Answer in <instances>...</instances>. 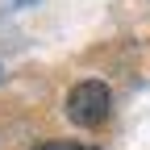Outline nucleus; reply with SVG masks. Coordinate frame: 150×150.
<instances>
[{"instance_id": "nucleus-1", "label": "nucleus", "mask_w": 150, "mask_h": 150, "mask_svg": "<svg viewBox=\"0 0 150 150\" xmlns=\"http://www.w3.org/2000/svg\"><path fill=\"white\" fill-rule=\"evenodd\" d=\"M108 104H112V96H108V88L100 79H83V83H75L67 92V117L75 125H83V129H96L108 117Z\"/></svg>"}, {"instance_id": "nucleus-2", "label": "nucleus", "mask_w": 150, "mask_h": 150, "mask_svg": "<svg viewBox=\"0 0 150 150\" xmlns=\"http://www.w3.org/2000/svg\"><path fill=\"white\" fill-rule=\"evenodd\" d=\"M38 150H75V146H67V142H46V146H38Z\"/></svg>"}, {"instance_id": "nucleus-3", "label": "nucleus", "mask_w": 150, "mask_h": 150, "mask_svg": "<svg viewBox=\"0 0 150 150\" xmlns=\"http://www.w3.org/2000/svg\"><path fill=\"white\" fill-rule=\"evenodd\" d=\"M88 150H96V146H88Z\"/></svg>"}]
</instances>
